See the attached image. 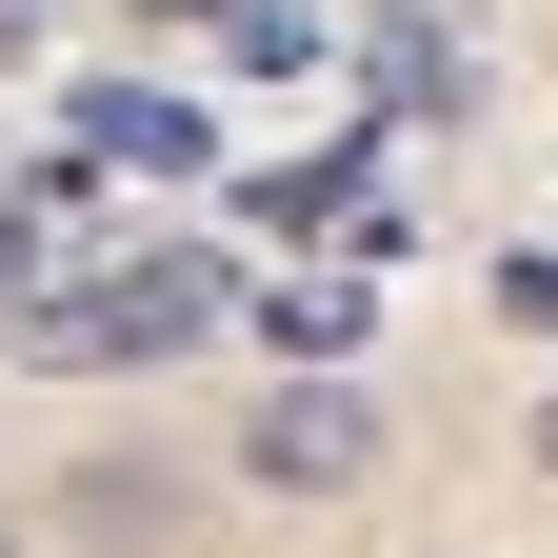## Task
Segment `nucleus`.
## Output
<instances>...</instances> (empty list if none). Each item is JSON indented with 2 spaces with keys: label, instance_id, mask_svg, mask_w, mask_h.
Listing matches in <instances>:
<instances>
[{
  "label": "nucleus",
  "instance_id": "nucleus-1",
  "mask_svg": "<svg viewBox=\"0 0 558 558\" xmlns=\"http://www.w3.org/2000/svg\"><path fill=\"white\" fill-rule=\"evenodd\" d=\"M240 319V279L199 259V240H140L100 279H40L21 300V360H180V339H220Z\"/></svg>",
  "mask_w": 558,
  "mask_h": 558
},
{
  "label": "nucleus",
  "instance_id": "nucleus-2",
  "mask_svg": "<svg viewBox=\"0 0 558 558\" xmlns=\"http://www.w3.org/2000/svg\"><path fill=\"white\" fill-rule=\"evenodd\" d=\"M240 478H259V499H360V478H379V399H360V379L240 399Z\"/></svg>",
  "mask_w": 558,
  "mask_h": 558
},
{
  "label": "nucleus",
  "instance_id": "nucleus-3",
  "mask_svg": "<svg viewBox=\"0 0 558 558\" xmlns=\"http://www.w3.org/2000/svg\"><path fill=\"white\" fill-rule=\"evenodd\" d=\"M360 319H379L360 259H339V279H259V360L279 379H360Z\"/></svg>",
  "mask_w": 558,
  "mask_h": 558
},
{
  "label": "nucleus",
  "instance_id": "nucleus-4",
  "mask_svg": "<svg viewBox=\"0 0 558 558\" xmlns=\"http://www.w3.org/2000/svg\"><path fill=\"white\" fill-rule=\"evenodd\" d=\"M81 160H140V180H199L220 140H199V100H160V81H100V100H81Z\"/></svg>",
  "mask_w": 558,
  "mask_h": 558
},
{
  "label": "nucleus",
  "instance_id": "nucleus-5",
  "mask_svg": "<svg viewBox=\"0 0 558 558\" xmlns=\"http://www.w3.org/2000/svg\"><path fill=\"white\" fill-rule=\"evenodd\" d=\"M379 120H478V60H439V40H399V60H379Z\"/></svg>",
  "mask_w": 558,
  "mask_h": 558
},
{
  "label": "nucleus",
  "instance_id": "nucleus-6",
  "mask_svg": "<svg viewBox=\"0 0 558 558\" xmlns=\"http://www.w3.org/2000/svg\"><path fill=\"white\" fill-rule=\"evenodd\" d=\"M40 259H60V240H40V199H0V319L40 300Z\"/></svg>",
  "mask_w": 558,
  "mask_h": 558
},
{
  "label": "nucleus",
  "instance_id": "nucleus-7",
  "mask_svg": "<svg viewBox=\"0 0 558 558\" xmlns=\"http://www.w3.org/2000/svg\"><path fill=\"white\" fill-rule=\"evenodd\" d=\"M538 478H558V379H538Z\"/></svg>",
  "mask_w": 558,
  "mask_h": 558
},
{
  "label": "nucleus",
  "instance_id": "nucleus-8",
  "mask_svg": "<svg viewBox=\"0 0 558 558\" xmlns=\"http://www.w3.org/2000/svg\"><path fill=\"white\" fill-rule=\"evenodd\" d=\"M0 558H21V519H0Z\"/></svg>",
  "mask_w": 558,
  "mask_h": 558
}]
</instances>
